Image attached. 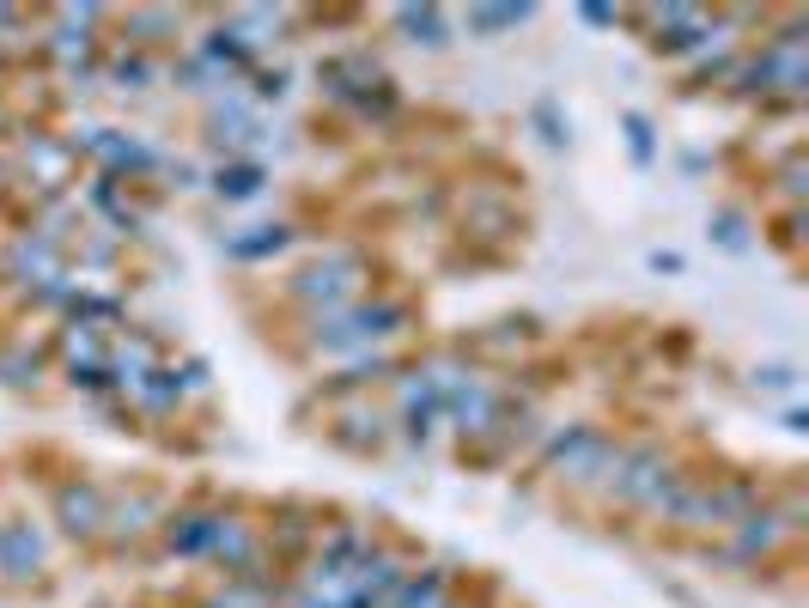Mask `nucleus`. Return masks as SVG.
Masks as SVG:
<instances>
[{
  "label": "nucleus",
  "instance_id": "f257e3e1",
  "mask_svg": "<svg viewBox=\"0 0 809 608\" xmlns=\"http://www.w3.org/2000/svg\"><path fill=\"white\" fill-rule=\"evenodd\" d=\"M37 560H43L37 536H31L25 523H7V536H0V566H7V578H25Z\"/></svg>",
  "mask_w": 809,
  "mask_h": 608
},
{
  "label": "nucleus",
  "instance_id": "f03ea898",
  "mask_svg": "<svg viewBox=\"0 0 809 608\" xmlns=\"http://www.w3.org/2000/svg\"><path fill=\"white\" fill-rule=\"evenodd\" d=\"M61 511H67V517H80L73 529H92V517H98V499H92V493H80V487H67V493H61Z\"/></svg>",
  "mask_w": 809,
  "mask_h": 608
},
{
  "label": "nucleus",
  "instance_id": "7ed1b4c3",
  "mask_svg": "<svg viewBox=\"0 0 809 608\" xmlns=\"http://www.w3.org/2000/svg\"><path fill=\"white\" fill-rule=\"evenodd\" d=\"M402 608H445V584H438V578L408 584V602H402Z\"/></svg>",
  "mask_w": 809,
  "mask_h": 608
},
{
  "label": "nucleus",
  "instance_id": "20e7f679",
  "mask_svg": "<svg viewBox=\"0 0 809 608\" xmlns=\"http://www.w3.org/2000/svg\"><path fill=\"white\" fill-rule=\"evenodd\" d=\"M219 189H226V195H250V189H256V171H232Z\"/></svg>",
  "mask_w": 809,
  "mask_h": 608
}]
</instances>
